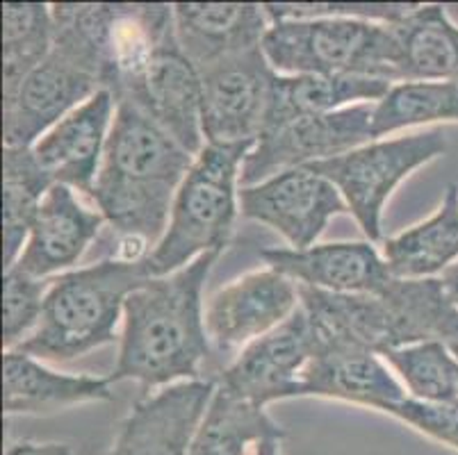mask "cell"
<instances>
[{"mask_svg":"<svg viewBox=\"0 0 458 455\" xmlns=\"http://www.w3.org/2000/svg\"><path fill=\"white\" fill-rule=\"evenodd\" d=\"M222 253H206L181 271L147 278L126 299L119 358L107 378L157 390L185 381H215L206 333L203 287Z\"/></svg>","mask_w":458,"mask_h":455,"instance_id":"obj_1","label":"cell"},{"mask_svg":"<svg viewBox=\"0 0 458 455\" xmlns=\"http://www.w3.org/2000/svg\"><path fill=\"white\" fill-rule=\"evenodd\" d=\"M51 7L53 50L19 91L3 100V146L30 148L91 96L114 91V3H55Z\"/></svg>","mask_w":458,"mask_h":455,"instance_id":"obj_2","label":"cell"},{"mask_svg":"<svg viewBox=\"0 0 458 455\" xmlns=\"http://www.w3.org/2000/svg\"><path fill=\"white\" fill-rule=\"evenodd\" d=\"M191 164L194 156L160 125L137 107L116 103L106 156L89 196L116 237H135L156 249Z\"/></svg>","mask_w":458,"mask_h":455,"instance_id":"obj_3","label":"cell"},{"mask_svg":"<svg viewBox=\"0 0 458 455\" xmlns=\"http://www.w3.org/2000/svg\"><path fill=\"white\" fill-rule=\"evenodd\" d=\"M147 278V262L132 265L116 257L57 275L39 324L16 350L41 362H69L112 344L126 299Z\"/></svg>","mask_w":458,"mask_h":455,"instance_id":"obj_4","label":"cell"},{"mask_svg":"<svg viewBox=\"0 0 458 455\" xmlns=\"http://www.w3.org/2000/svg\"><path fill=\"white\" fill-rule=\"evenodd\" d=\"M253 144H206L182 178L169 223L147 257L151 278L169 275L206 253H224L240 216V175Z\"/></svg>","mask_w":458,"mask_h":455,"instance_id":"obj_5","label":"cell"},{"mask_svg":"<svg viewBox=\"0 0 458 455\" xmlns=\"http://www.w3.org/2000/svg\"><path fill=\"white\" fill-rule=\"evenodd\" d=\"M281 75H358L397 82L399 41L393 23L363 19L274 21L262 39Z\"/></svg>","mask_w":458,"mask_h":455,"instance_id":"obj_6","label":"cell"},{"mask_svg":"<svg viewBox=\"0 0 458 455\" xmlns=\"http://www.w3.org/2000/svg\"><path fill=\"white\" fill-rule=\"evenodd\" d=\"M447 153V137L440 128L411 135L374 139L344 156L308 164L337 187L349 215L369 241L383 240V210L408 175Z\"/></svg>","mask_w":458,"mask_h":455,"instance_id":"obj_7","label":"cell"},{"mask_svg":"<svg viewBox=\"0 0 458 455\" xmlns=\"http://www.w3.org/2000/svg\"><path fill=\"white\" fill-rule=\"evenodd\" d=\"M114 98L147 114L194 157L206 146L201 128V73L182 53L176 28L166 30L119 69Z\"/></svg>","mask_w":458,"mask_h":455,"instance_id":"obj_8","label":"cell"},{"mask_svg":"<svg viewBox=\"0 0 458 455\" xmlns=\"http://www.w3.org/2000/svg\"><path fill=\"white\" fill-rule=\"evenodd\" d=\"M299 303L297 282L272 266L240 275L215 291L206 303V333L216 375L249 344L290 319Z\"/></svg>","mask_w":458,"mask_h":455,"instance_id":"obj_9","label":"cell"},{"mask_svg":"<svg viewBox=\"0 0 458 455\" xmlns=\"http://www.w3.org/2000/svg\"><path fill=\"white\" fill-rule=\"evenodd\" d=\"M276 71L262 46L201 71V128L206 144H256L265 128Z\"/></svg>","mask_w":458,"mask_h":455,"instance_id":"obj_10","label":"cell"},{"mask_svg":"<svg viewBox=\"0 0 458 455\" xmlns=\"http://www.w3.org/2000/svg\"><path fill=\"white\" fill-rule=\"evenodd\" d=\"M372 114L374 103H360L331 114L293 121L278 131L262 132L244 157L240 185H258L281 171L331 160L369 144L374 141Z\"/></svg>","mask_w":458,"mask_h":455,"instance_id":"obj_11","label":"cell"},{"mask_svg":"<svg viewBox=\"0 0 458 455\" xmlns=\"http://www.w3.org/2000/svg\"><path fill=\"white\" fill-rule=\"evenodd\" d=\"M240 215L267 225L290 244L310 249L335 216L349 215L343 194L328 178L308 166L272 175L251 187H240Z\"/></svg>","mask_w":458,"mask_h":455,"instance_id":"obj_12","label":"cell"},{"mask_svg":"<svg viewBox=\"0 0 458 455\" xmlns=\"http://www.w3.org/2000/svg\"><path fill=\"white\" fill-rule=\"evenodd\" d=\"M318 333L301 303L290 319L247 349L216 375V385L267 408L285 399H301V374L318 353Z\"/></svg>","mask_w":458,"mask_h":455,"instance_id":"obj_13","label":"cell"},{"mask_svg":"<svg viewBox=\"0 0 458 455\" xmlns=\"http://www.w3.org/2000/svg\"><path fill=\"white\" fill-rule=\"evenodd\" d=\"M215 381H185L144 396L119 424L106 455H190Z\"/></svg>","mask_w":458,"mask_h":455,"instance_id":"obj_14","label":"cell"},{"mask_svg":"<svg viewBox=\"0 0 458 455\" xmlns=\"http://www.w3.org/2000/svg\"><path fill=\"white\" fill-rule=\"evenodd\" d=\"M114 114L116 98L112 91H98L30 146L53 185H66L87 196L91 194Z\"/></svg>","mask_w":458,"mask_h":455,"instance_id":"obj_15","label":"cell"},{"mask_svg":"<svg viewBox=\"0 0 458 455\" xmlns=\"http://www.w3.org/2000/svg\"><path fill=\"white\" fill-rule=\"evenodd\" d=\"M260 257L297 285L331 294H383L394 281L369 240L328 241L301 250L267 249Z\"/></svg>","mask_w":458,"mask_h":455,"instance_id":"obj_16","label":"cell"},{"mask_svg":"<svg viewBox=\"0 0 458 455\" xmlns=\"http://www.w3.org/2000/svg\"><path fill=\"white\" fill-rule=\"evenodd\" d=\"M318 340V353L301 374L303 396L343 400L377 412H386L408 396L378 353L319 335Z\"/></svg>","mask_w":458,"mask_h":455,"instance_id":"obj_17","label":"cell"},{"mask_svg":"<svg viewBox=\"0 0 458 455\" xmlns=\"http://www.w3.org/2000/svg\"><path fill=\"white\" fill-rule=\"evenodd\" d=\"M106 219L78 198L76 190L53 185L41 200L16 269L51 281L73 271L87 249L101 235Z\"/></svg>","mask_w":458,"mask_h":455,"instance_id":"obj_18","label":"cell"},{"mask_svg":"<svg viewBox=\"0 0 458 455\" xmlns=\"http://www.w3.org/2000/svg\"><path fill=\"white\" fill-rule=\"evenodd\" d=\"M269 21L253 3H174V28L187 60L201 73L208 66L262 46Z\"/></svg>","mask_w":458,"mask_h":455,"instance_id":"obj_19","label":"cell"},{"mask_svg":"<svg viewBox=\"0 0 458 455\" xmlns=\"http://www.w3.org/2000/svg\"><path fill=\"white\" fill-rule=\"evenodd\" d=\"M114 399L110 378L64 374L23 350H3V410L14 415H53L66 408Z\"/></svg>","mask_w":458,"mask_h":455,"instance_id":"obj_20","label":"cell"},{"mask_svg":"<svg viewBox=\"0 0 458 455\" xmlns=\"http://www.w3.org/2000/svg\"><path fill=\"white\" fill-rule=\"evenodd\" d=\"M388 80L358 75H274L262 132L293 121L322 116L360 103H377L388 94Z\"/></svg>","mask_w":458,"mask_h":455,"instance_id":"obj_21","label":"cell"},{"mask_svg":"<svg viewBox=\"0 0 458 455\" xmlns=\"http://www.w3.org/2000/svg\"><path fill=\"white\" fill-rule=\"evenodd\" d=\"M383 260L397 281H428L458 262V187L445 190L438 210L383 240Z\"/></svg>","mask_w":458,"mask_h":455,"instance_id":"obj_22","label":"cell"},{"mask_svg":"<svg viewBox=\"0 0 458 455\" xmlns=\"http://www.w3.org/2000/svg\"><path fill=\"white\" fill-rule=\"evenodd\" d=\"M399 41L402 80H438L458 85V25L445 5H418L393 23Z\"/></svg>","mask_w":458,"mask_h":455,"instance_id":"obj_23","label":"cell"},{"mask_svg":"<svg viewBox=\"0 0 458 455\" xmlns=\"http://www.w3.org/2000/svg\"><path fill=\"white\" fill-rule=\"evenodd\" d=\"M285 428H281L265 408L216 385L191 440L190 455H247L251 444L256 446L267 437L285 440Z\"/></svg>","mask_w":458,"mask_h":455,"instance_id":"obj_24","label":"cell"},{"mask_svg":"<svg viewBox=\"0 0 458 455\" xmlns=\"http://www.w3.org/2000/svg\"><path fill=\"white\" fill-rule=\"evenodd\" d=\"M53 187L32 148L3 146V271L23 253L41 200Z\"/></svg>","mask_w":458,"mask_h":455,"instance_id":"obj_25","label":"cell"},{"mask_svg":"<svg viewBox=\"0 0 458 455\" xmlns=\"http://www.w3.org/2000/svg\"><path fill=\"white\" fill-rule=\"evenodd\" d=\"M55 41L53 7L46 3H3V100L48 57Z\"/></svg>","mask_w":458,"mask_h":455,"instance_id":"obj_26","label":"cell"},{"mask_svg":"<svg viewBox=\"0 0 458 455\" xmlns=\"http://www.w3.org/2000/svg\"><path fill=\"white\" fill-rule=\"evenodd\" d=\"M458 123V85L438 80L393 82L374 103L372 135L383 139L399 131L428 123Z\"/></svg>","mask_w":458,"mask_h":455,"instance_id":"obj_27","label":"cell"},{"mask_svg":"<svg viewBox=\"0 0 458 455\" xmlns=\"http://www.w3.org/2000/svg\"><path fill=\"white\" fill-rule=\"evenodd\" d=\"M383 360L394 371L408 396L420 400H458V360L438 340L386 350Z\"/></svg>","mask_w":458,"mask_h":455,"instance_id":"obj_28","label":"cell"},{"mask_svg":"<svg viewBox=\"0 0 458 455\" xmlns=\"http://www.w3.org/2000/svg\"><path fill=\"white\" fill-rule=\"evenodd\" d=\"M51 281L35 278L16 266L3 271V350L19 349L32 335Z\"/></svg>","mask_w":458,"mask_h":455,"instance_id":"obj_29","label":"cell"},{"mask_svg":"<svg viewBox=\"0 0 458 455\" xmlns=\"http://www.w3.org/2000/svg\"><path fill=\"white\" fill-rule=\"evenodd\" d=\"M269 21L363 19L397 23L415 10V3H265Z\"/></svg>","mask_w":458,"mask_h":455,"instance_id":"obj_30","label":"cell"},{"mask_svg":"<svg viewBox=\"0 0 458 455\" xmlns=\"http://www.w3.org/2000/svg\"><path fill=\"white\" fill-rule=\"evenodd\" d=\"M383 415H390L420 435L458 451V400H420L406 396Z\"/></svg>","mask_w":458,"mask_h":455,"instance_id":"obj_31","label":"cell"},{"mask_svg":"<svg viewBox=\"0 0 458 455\" xmlns=\"http://www.w3.org/2000/svg\"><path fill=\"white\" fill-rule=\"evenodd\" d=\"M3 455H73L69 444H60V442H14L7 446Z\"/></svg>","mask_w":458,"mask_h":455,"instance_id":"obj_32","label":"cell"},{"mask_svg":"<svg viewBox=\"0 0 458 455\" xmlns=\"http://www.w3.org/2000/svg\"><path fill=\"white\" fill-rule=\"evenodd\" d=\"M436 340L443 341V344L452 350L458 360V308L454 306V303L447 308V310H445L443 319H440Z\"/></svg>","mask_w":458,"mask_h":455,"instance_id":"obj_33","label":"cell"},{"mask_svg":"<svg viewBox=\"0 0 458 455\" xmlns=\"http://www.w3.org/2000/svg\"><path fill=\"white\" fill-rule=\"evenodd\" d=\"M440 281H443L445 291H447V296L452 299V303L458 308V262L452 266V269L445 271Z\"/></svg>","mask_w":458,"mask_h":455,"instance_id":"obj_34","label":"cell"},{"mask_svg":"<svg viewBox=\"0 0 458 455\" xmlns=\"http://www.w3.org/2000/svg\"><path fill=\"white\" fill-rule=\"evenodd\" d=\"M281 442L278 437H267L256 444V453L253 455H281Z\"/></svg>","mask_w":458,"mask_h":455,"instance_id":"obj_35","label":"cell"}]
</instances>
